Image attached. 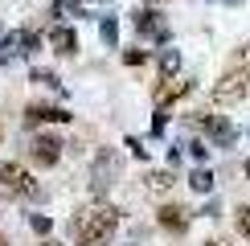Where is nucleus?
I'll return each instance as SVG.
<instances>
[{
  "label": "nucleus",
  "instance_id": "4",
  "mask_svg": "<svg viewBox=\"0 0 250 246\" xmlns=\"http://www.w3.org/2000/svg\"><path fill=\"white\" fill-rule=\"evenodd\" d=\"M246 82H250V74L246 70H230V74H222V82L213 86V99L217 102H238V99H246Z\"/></svg>",
  "mask_w": 250,
  "mask_h": 246
},
{
  "label": "nucleus",
  "instance_id": "11",
  "mask_svg": "<svg viewBox=\"0 0 250 246\" xmlns=\"http://www.w3.org/2000/svg\"><path fill=\"white\" fill-rule=\"evenodd\" d=\"M21 45H25V33H8L4 41H0V66H8V62H13L17 54H25Z\"/></svg>",
  "mask_w": 250,
  "mask_h": 246
},
{
  "label": "nucleus",
  "instance_id": "9",
  "mask_svg": "<svg viewBox=\"0 0 250 246\" xmlns=\"http://www.w3.org/2000/svg\"><path fill=\"white\" fill-rule=\"evenodd\" d=\"M49 49H54V54H74V49H78V33L66 29V25L49 29Z\"/></svg>",
  "mask_w": 250,
  "mask_h": 246
},
{
  "label": "nucleus",
  "instance_id": "27",
  "mask_svg": "<svg viewBox=\"0 0 250 246\" xmlns=\"http://www.w3.org/2000/svg\"><path fill=\"white\" fill-rule=\"evenodd\" d=\"M45 246H58V242H45Z\"/></svg>",
  "mask_w": 250,
  "mask_h": 246
},
{
  "label": "nucleus",
  "instance_id": "6",
  "mask_svg": "<svg viewBox=\"0 0 250 246\" xmlns=\"http://www.w3.org/2000/svg\"><path fill=\"white\" fill-rule=\"evenodd\" d=\"M135 33L148 41H168V25H164V17L156 8H140L135 13Z\"/></svg>",
  "mask_w": 250,
  "mask_h": 246
},
{
  "label": "nucleus",
  "instance_id": "13",
  "mask_svg": "<svg viewBox=\"0 0 250 246\" xmlns=\"http://www.w3.org/2000/svg\"><path fill=\"white\" fill-rule=\"evenodd\" d=\"M99 37L107 41V45H115V41H119V25H115V17H107V20L99 25Z\"/></svg>",
  "mask_w": 250,
  "mask_h": 246
},
{
  "label": "nucleus",
  "instance_id": "18",
  "mask_svg": "<svg viewBox=\"0 0 250 246\" xmlns=\"http://www.w3.org/2000/svg\"><path fill=\"white\" fill-rule=\"evenodd\" d=\"M29 226H33L37 234H49V218H45V213H33V218H29Z\"/></svg>",
  "mask_w": 250,
  "mask_h": 246
},
{
  "label": "nucleus",
  "instance_id": "8",
  "mask_svg": "<svg viewBox=\"0 0 250 246\" xmlns=\"http://www.w3.org/2000/svg\"><path fill=\"white\" fill-rule=\"evenodd\" d=\"M164 226V230H172V234H185L189 230V209L185 205H160V218H156Z\"/></svg>",
  "mask_w": 250,
  "mask_h": 246
},
{
  "label": "nucleus",
  "instance_id": "7",
  "mask_svg": "<svg viewBox=\"0 0 250 246\" xmlns=\"http://www.w3.org/2000/svg\"><path fill=\"white\" fill-rule=\"evenodd\" d=\"M197 123H205V136H209L217 148H230V144H234V136H238V131H234V123L226 119V115H197Z\"/></svg>",
  "mask_w": 250,
  "mask_h": 246
},
{
  "label": "nucleus",
  "instance_id": "3",
  "mask_svg": "<svg viewBox=\"0 0 250 246\" xmlns=\"http://www.w3.org/2000/svg\"><path fill=\"white\" fill-rule=\"evenodd\" d=\"M0 189L8 193V197H33L37 193V181L29 177L21 164H13V160H0Z\"/></svg>",
  "mask_w": 250,
  "mask_h": 246
},
{
  "label": "nucleus",
  "instance_id": "5",
  "mask_svg": "<svg viewBox=\"0 0 250 246\" xmlns=\"http://www.w3.org/2000/svg\"><path fill=\"white\" fill-rule=\"evenodd\" d=\"M58 156H62V140L58 136H45V131H41V136L29 144V160H33L37 168H54Z\"/></svg>",
  "mask_w": 250,
  "mask_h": 246
},
{
  "label": "nucleus",
  "instance_id": "19",
  "mask_svg": "<svg viewBox=\"0 0 250 246\" xmlns=\"http://www.w3.org/2000/svg\"><path fill=\"white\" fill-rule=\"evenodd\" d=\"M33 82H41V86H58V78L49 74V70H33Z\"/></svg>",
  "mask_w": 250,
  "mask_h": 246
},
{
  "label": "nucleus",
  "instance_id": "2",
  "mask_svg": "<svg viewBox=\"0 0 250 246\" xmlns=\"http://www.w3.org/2000/svg\"><path fill=\"white\" fill-rule=\"evenodd\" d=\"M119 172H123V160H119V152H111V148H103L95 164H90V189L95 193H107L111 184L119 181Z\"/></svg>",
  "mask_w": 250,
  "mask_h": 246
},
{
  "label": "nucleus",
  "instance_id": "12",
  "mask_svg": "<svg viewBox=\"0 0 250 246\" xmlns=\"http://www.w3.org/2000/svg\"><path fill=\"white\" fill-rule=\"evenodd\" d=\"M189 184H193L197 193H213V172L209 168H193L189 172Z\"/></svg>",
  "mask_w": 250,
  "mask_h": 246
},
{
  "label": "nucleus",
  "instance_id": "15",
  "mask_svg": "<svg viewBox=\"0 0 250 246\" xmlns=\"http://www.w3.org/2000/svg\"><path fill=\"white\" fill-rule=\"evenodd\" d=\"M168 184H172L168 172H148V189H152V193H164Z\"/></svg>",
  "mask_w": 250,
  "mask_h": 246
},
{
  "label": "nucleus",
  "instance_id": "24",
  "mask_svg": "<svg viewBox=\"0 0 250 246\" xmlns=\"http://www.w3.org/2000/svg\"><path fill=\"white\" fill-rule=\"evenodd\" d=\"M205 246H226V242H205Z\"/></svg>",
  "mask_w": 250,
  "mask_h": 246
},
{
  "label": "nucleus",
  "instance_id": "14",
  "mask_svg": "<svg viewBox=\"0 0 250 246\" xmlns=\"http://www.w3.org/2000/svg\"><path fill=\"white\" fill-rule=\"evenodd\" d=\"M176 66H181V58H176V49H168V54L160 58V74H164V82H168V78L176 74Z\"/></svg>",
  "mask_w": 250,
  "mask_h": 246
},
{
  "label": "nucleus",
  "instance_id": "1",
  "mask_svg": "<svg viewBox=\"0 0 250 246\" xmlns=\"http://www.w3.org/2000/svg\"><path fill=\"white\" fill-rule=\"evenodd\" d=\"M115 226H119V209L115 205H82V209L70 218V238L78 246H107L115 238Z\"/></svg>",
  "mask_w": 250,
  "mask_h": 246
},
{
  "label": "nucleus",
  "instance_id": "10",
  "mask_svg": "<svg viewBox=\"0 0 250 246\" xmlns=\"http://www.w3.org/2000/svg\"><path fill=\"white\" fill-rule=\"evenodd\" d=\"M25 119H29V123H66V119H70V111H62V107H41V102H33V107L25 111Z\"/></svg>",
  "mask_w": 250,
  "mask_h": 246
},
{
  "label": "nucleus",
  "instance_id": "17",
  "mask_svg": "<svg viewBox=\"0 0 250 246\" xmlns=\"http://www.w3.org/2000/svg\"><path fill=\"white\" fill-rule=\"evenodd\" d=\"M164 127H168V111H156V119H152V131H156V136H164Z\"/></svg>",
  "mask_w": 250,
  "mask_h": 246
},
{
  "label": "nucleus",
  "instance_id": "20",
  "mask_svg": "<svg viewBox=\"0 0 250 246\" xmlns=\"http://www.w3.org/2000/svg\"><path fill=\"white\" fill-rule=\"evenodd\" d=\"M189 152H193L197 160H205V152H209V148H205V140H193V144H189Z\"/></svg>",
  "mask_w": 250,
  "mask_h": 246
},
{
  "label": "nucleus",
  "instance_id": "25",
  "mask_svg": "<svg viewBox=\"0 0 250 246\" xmlns=\"http://www.w3.org/2000/svg\"><path fill=\"white\" fill-rule=\"evenodd\" d=\"M246 177H250V160H246Z\"/></svg>",
  "mask_w": 250,
  "mask_h": 246
},
{
  "label": "nucleus",
  "instance_id": "21",
  "mask_svg": "<svg viewBox=\"0 0 250 246\" xmlns=\"http://www.w3.org/2000/svg\"><path fill=\"white\" fill-rule=\"evenodd\" d=\"M144 58H148V54H144V49H131V54H127V66H140Z\"/></svg>",
  "mask_w": 250,
  "mask_h": 246
},
{
  "label": "nucleus",
  "instance_id": "16",
  "mask_svg": "<svg viewBox=\"0 0 250 246\" xmlns=\"http://www.w3.org/2000/svg\"><path fill=\"white\" fill-rule=\"evenodd\" d=\"M238 230H242V238L250 242V205H242V209H238Z\"/></svg>",
  "mask_w": 250,
  "mask_h": 246
},
{
  "label": "nucleus",
  "instance_id": "26",
  "mask_svg": "<svg viewBox=\"0 0 250 246\" xmlns=\"http://www.w3.org/2000/svg\"><path fill=\"white\" fill-rule=\"evenodd\" d=\"M0 246H8V242H4V238H0Z\"/></svg>",
  "mask_w": 250,
  "mask_h": 246
},
{
  "label": "nucleus",
  "instance_id": "22",
  "mask_svg": "<svg viewBox=\"0 0 250 246\" xmlns=\"http://www.w3.org/2000/svg\"><path fill=\"white\" fill-rule=\"evenodd\" d=\"M37 45H41V37L37 33H25V54H29V49H37Z\"/></svg>",
  "mask_w": 250,
  "mask_h": 246
},
{
  "label": "nucleus",
  "instance_id": "23",
  "mask_svg": "<svg viewBox=\"0 0 250 246\" xmlns=\"http://www.w3.org/2000/svg\"><path fill=\"white\" fill-rule=\"evenodd\" d=\"M217 4H242V0H217Z\"/></svg>",
  "mask_w": 250,
  "mask_h": 246
}]
</instances>
